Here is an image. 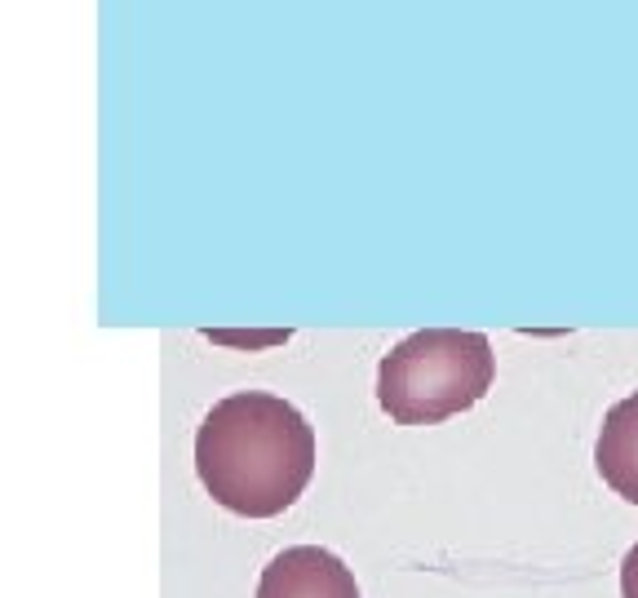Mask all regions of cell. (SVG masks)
<instances>
[{"label": "cell", "mask_w": 638, "mask_h": 598, "mask_svg": "<svg viewBox=\"0 0 638 598\" xmlns=\"http://www.w3.org/2000/svg\"><path fill=\"white\" fill-rule=\"evenodd\" d=\"M195 474L204 492L244 519H275L315 474V430L288 399L240 390L209 408L195 435Z\"/></svg>", "instance_id": "cell-1"}, {"label": "cell", "mask_w": 638, "mask_h": 598, "mask_svg": "<svg viewBox=\"0 0 638 598\" xmlns=\"http://www.w3.org/2000/svg\"><path fill=\"white\" fill-rule=\"evenodd\" d=\"M497 381V355L483 333L421 328L377 364V404L395 426H439L470 412Z\"/></svg>", "instance_id": "cell-2"}, {"label": "cell", "mask_w": 638, "mask_h": 598, "mask_svg": "<svg viewBox=\"0 0 638 598\" xmlns=\"http://www.w3.org/2000/svg\"><path fill=\"white\" fill-rule=\"evenodd\" d=\"M257 598H359L355 572L324 545H288L262 567Z\"/></svg>", "instance_id": "cell-3"}, {"label": "cell", "mask_w": 638, "mask_h": 598, "mask_svg": "<svg viewBox=\"0 0 638 598\" xmlns=\"http://www.w3.org/2000/svg\"><path fill=\"white\" fill-rule=\"evenodd\" d=\"M594 466L616 497L638 505V390L607 408L599 443H594Z\"/></svg>", "instance_id": "cell-4"}, {"label": "cell", "mask_w": 638, "mask_h": 598, "mask_svg": "<svg viewBox=\"0 0 638 598\" xmlns=\"http://www.w3.org/2000/svg\"><path fill=\"white\" fill-rule=\"evenodd\" d=\"M621 598H638V541L621 559Z\"/></svg>", "instance_id": "cell-5"}]
</instances>
